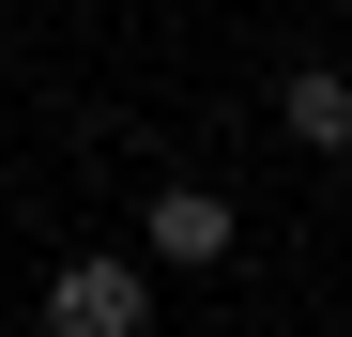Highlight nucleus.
I'll use <instances>...</instances> for the list:
<instances>
[{
  "mask_svg": "<svg viewBox=\"0 0 352 337\" xmlns=\"http://www.w3.org/2000/svg\"><path fill=\"white\" fill-rule=\"evenodd\" d=\"M276 138H291V153H352V77H322V62L276 77Z\"/></svg>",
  "mask_w": 352,
  "mask_h": 337,
  "instance_id": "7ed1b4c3",
  "label": "nucleus"
},
{
  "mask_svg": "<svg viewBox=\"0 0 352 337\" xmlns=\"http://www.w3.org/2000/svg\"><path fill=\"white\" fill-rule=\"evenodd\" d=\"M46 322H62V337H138V322H153V261H107V246H77L62 276H46Z\"/></svg>",
  "mask_w": 352,
  "mask_h": 337,
  "instance_id": "f257e3e1",
  "label": "nucleus"
},
{
  "mask_svg": "<svg viewBox=\"0 0 352 337\" xmlns=\"http://www.w3.org/2000/svg\"><path fill=\"white\" fill-rule=\"evenodd\" d=\"M230 246H245V215H230L214 184H168V199L138 215V261H153V276H214Z\"/></svg>",
  "mask_w": 352,
  "mask_h": 337,
  "instance_id": "f03ea898",
  "label": "nucleus"
}]
</instances>
